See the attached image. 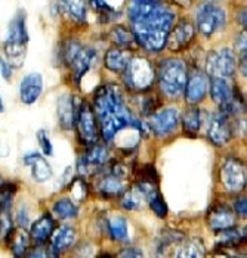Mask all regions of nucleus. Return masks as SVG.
Segmentation results:
<instances>
[{"label": "nucleus", "instance_id": "f257e3e1", "mask_svg": "<svg viewBox=\"0 0 247 258\" xmlns=\"http://www.w3.org/2000/svg\"><path fill=\"white\" fill-rule=\"evenodd\" d=\"M127 15L136 44L148 52L165 47L175 15L160 0H130Z\"/></svg>", "mask_w": 247, "mask_h": 258}, {"label": "nucleus", "instance_id": "f03ea898", "mask_svg": "<svg viewBox=\"0 0 247 258\" xmlns=\"http://www.w3.org/2000/svg\"><path fill=\"white\" fill-rule=\"evenodd\" d=\"M93 112L100 124V135L104 142H111L123 128H133L142 133L141 121L133 118L124 105L119 86L108 83L100 86L93 95Z\"/></svg>", "mask_w": 247, "mask_h": 258}, {"label": "nucleus", "instance_id": "7ed1b4c3", "mask_svg": "<svg viewBox=\"0 0 247 258\" xmlns=\"http://www.w3.org/2000/svg\"><path fill=\"white\" fill-rule=\"evenodd\" d=\"M159 84L162 92L169 98H178L184 93L185 83L188 76H186L185 63L181 59H170L162 60L159 71Z\"/></svg>", "mask_w": 247, "mask_h": 258}, {"label": "nucleus", "instance_id": "20e7f679", "mask_svg": "<svg viewBox=\"0 0 247 258\" xmlns=\"http://www.w3.org/2000/svg\"><path fill=\"white\" fill-rule=\"evenodd\" d=\"M156 79V71L151 62L145 58H130L123 70L124 84L135 92L150 89Z\"/></svg>", "mask_w": 247, "mask_h": 258}, {"label": "nucleus", "instance_id": "39448f33", "mask_svg": "<svg viewBox=\"0 0 247 258\" xmlns=\"http://www.w3.org/2000/svg\"><path fill=\"white\" fill-rule=\"evenodd\" d=\"M227 24V14L225 11L215 5V3H205L197 11V28L199 31L210 37L216 31L222 30Z\"/></svg>", "mask_w": 247, "mask_h": 258}, {"label": "nucleus", "instance_id": "423d86ee", "mask_svg": "<svg viewBox=\"0 0 247 258\" xmlns=\"http://www.w3.org/2000/svg\"><path fill=\"white\" fill-rule=\"evenodd\" d=\"M76 127H77L79 139L86 146L98 143V139H100L98 119H96V115L93 112V108L89 103H86V102H82L79 105Z\"/></svg>", "mask_w": 247, "mask_h": 258}, {"label": "nucleus", "instance_id": "0eeeda50", "mask_svg": "<svg viewBox=\"0 0 247 258\" xmlns=\"http://www.w3.org/2000/svg\"><path fill=\"white\" fill-rule=\"evenodd\" d=\"M206 70L212 77H232L237 70V59L234 52L228 47H221L219 50L212 52L207 56Z\"/></svg>", "mask_w": 247, "mask_h": 258}, {"label": "nucleus", "instance_id": "6e6552de", "mask_svg": "<svg viewBox=\"0 0 247 258\" xmlns=\"http://www.w3.org/2000/svg\"><path fill=\"white\" fill-rule=\"evenodd\" d=\"M108 164V151L101 145H90L87 146L86 152L79 158L77 171L83 177H89L98 174L104 167Z\"/></svg>", "mask_w": 247, "mask_h": 258}, {"label": "nucleus", "instance_id": "1a4fd4ad", "mask_svg": "<svg viewBox=\"0 0 247 258\" xmlns=\"http://www.w3.org/2000/svg\"><path fill=\"white\" fill-rule=\"evenodd\" d=\"M221 180L229 192H240L246 184V165L241 159L227 158L221 167Z\"/></svg>", "mask_w": 247, "mask_h": 258}, {"label": "nucleus", "instance_id": "9d476101", "mask_svg": "<svg viewBox=\"0 0 247 258\" xmlns=\"http://www.w3.org/2000/svg\"><path fill=\"white\" fill-rule=\"evenodd\" d=\"M232 135L231 124L227 115L222 112H215L207 119V138L215 146L227 145Z\"/></svg>", "mask_w": 247, "mask_h": 258}, {"label": "nucleus", "instance_id": "9b49d317", "mask_svg": "<svg viewBox=\"0 0 247 258\" xmlns=\"http://www.w3.org/2000/svg\"><path fill=\"white\" fill-rule=\"evenodd\" d=\"M76 239H77V230L70 224H62L60 227L54 229L49 238L51 240L49 246L54 252V257H60L62 252L73 248V245L76 243Z\"/></svg>", "mask_w": 247, "mask_h": 258}, {"label": "nucleus", "instance_id": "f8f14e48", "mask_svg": "<svg viewBox=\"0 0 247 258\" xmlns=\"http://www.w3.org/2000/svg\"><path fill=\"white\" fill-rule=\"evenodd\" d=\"M195 36V30L191 22L186 20H181L173 28H170L169 36H167V47L170 50H182L192 41Z\"/></svg>", "mask_w": 247, "mask_h": 258}, {"label": "nucleus", "instance_id": "ddd939ff", "mask_svg": "<svg viewBox=\"0 0 247 258\" xmlns=\"http://www.w3.org/2000/svg\"><path fill=\"white\" fill-rule=\"evenodd\" d=\"M179 121V114L175 108H166L160 112L151 115L150 118V128L156 136H166L172 133Z\"/></svg>", "mask_w": 247, "mask_h": 258}, {"label": "nucleus", "instance_id": "4468645a", "mask_svg": "<svg viewBox=\"0 0 247 258\" xmlns=\"http://www.w3.org/2000/svg\"><path fill=\"white\" fill-rule=\"evenodd\" d=\"M77 112H79L77 99L68 93L62 95L58 99V105H57V115H58L60 125L65 132H70V130H73V127H76Z\"/></svg>", "mask_w": 247, "mask_h": 258}, {"label": "nucleus", "instance_id": "2eb2a0df", "mask_svg": "<svg viewBox=\"0 0 247 258\" xmlns=\"http://www.w3.org/2000/svg\"><path fill=\"white\" fill-rule=\"evenodd\" d=\"M209 89V80L206 74H203L202 71H195L189 76V79H186L185 89V100L188 105H197L202 100L205 99Z\"/></svg>", "mask_w": 247, "mask_h": 258}, {"label": "nucleus", "instance_id": "dca6fc26", "mask_svg": "<svg viewBox=\"0 0 247 258\" xmlns=\"http://www.w3.org/2000/svg\"><path fill=\"white\" fill-rule=\"evenodd\" d=\"M43 92V77L40 73H30L20 83V100L24 105L36 103Z\"/></svg>", "mask_w": 247, "mask_h": 258}, {"label": "nucleus", "instance_id": "f3484780", "mask_svg": "<svg viewBox=\"0 0 247 258\" xmlns=\"http://www.w3.org/2000/svg\"><path fill=\"white\" fill-rule=\"evenodd\" d=\"M22 162L30 167L31 170V177L37 183H44L54 176V170L47 159L44 158L39 152H27L22 158Z\"/></svg>", "mask_w": 247, "mask_h": 258}, {"label": "nucleus", "instance_id": "a211bd4d", "mask_svg": "<svg viewBox=\"0 0 247 258\" xmlns=\"http://www.w3.org/2000/svg\"><path fill=\"white\" fill-rule=\"evenodd\" d=\"M235 223H237V214L227 205H216L207 214V224L215 232L235 227Z\"/></svg>", "mask_w": 247, "mask_h": 258}, {"label": "nucleus", "instance_id": "6ab92c4d", "mask_svg": "<svg viewBox=\"0 0 247 258\" xmlns=\"http://www.w3.org/2000/svg\"><path fill=\"white\" fill-rule=\"evenodd\" d=\"M55 229V220L52 217V214L49 213H44L43 216H40L39 219L36 220L34 223H31L30 226V238L31 240L36 243V245H40V243H46L52 232Z\"/></svg>", "mask_w": 247, "mask_h": 258}, {"label": "nucleus", "instance_id": "aec40b11", "mask_svg": "<svg viewBox=\"0 0 247 258\" xmlns=\"http://www.w3.org/2000/svg\"><path fill=\"white\" fill-rule=\"evenodd\" d=\"M127 186V179L119 177L113 173H105L101 179L98 180V192L103 195L104 198H117L126 190Z\"/></svg>", "mask_w": 247, "mask_h": 258}, {"label": "nucleus", "instance_id": "412c9836", "mask_svg": "<svg viewBox=\"0 0 247 258\" xmlns=\"http://www.w3.org/2000/svg\"><path fill=\"white\" fill-rule=\"evenodd\" d=\"M96 59V50L92 47H82L80 52L76 55V58L70 63L71 71H73V79L76 81V84L80 83L83 76L90 70L93 60Z\"/></svg>", "mask_w": 247, "mask_h": 258}, {"label": "nucleus", "instance_id": "4be33fe9", "mask_svg": "<svg viewBox=\"0 0 247 258\" xmlns=\"http://www.w3.org/2000/svg\"><path fill=\"white\" fill-rule=\"evenodd\" d=\"M5 240L8 242V246L15 257H25L31 245L30 233L25 230V227H20V226L14 227Z\"/></svg>", "mask_w": 247, "mask_h": 258}, {"label": "nucleus", "instance_id": "5701e85b", "mask_svg": "<svg viewBox=\"0 0 247 258\" xmlns=\"http://www.w3.org/2000/svg\"><path fill=\"white\" fill-rule=\"evenodd\" d=\"M62 14L76 24H84L89 0H57Z\"/></svg>", "mask_w": 247, "mask_h": 258}, {"label": "nucleus", "instance_id": "b1692460", "mask_svg": "<svg viewBox=\"0 0 247 258\" xmlns=\"http://www.w3.org/2000/svg\"><path fill=\"white\" fill-rule=\"evenodd\" d=\"M25 20H27L25 18V11H18V14L9 22L6 40L27 46V43H28V30H27V21Z\"/></svg>", "mask_w": 247, "mask_h": 258}, {"label": "nucleus", "instance_id": "393cba45", "mask_svg": "<svg viewBox=\"0 0 247 258\" xmlns=\"http://www.w3.org/2000/svg\"><path fill=\"white\" fill-rule=\"evenodd\" d=\"M130 60V52L122 47H111L104 56V65L113 73H123L126 65Z\"/></svg>", "mask_w": 247, "mask_h": 258}, {"label": "nucleus", "instance_id": "a878e982", "mask_svg": "<svg viewBox=\"0 0 247 258\" xmlns=\"http://www.w3.org/2000/svg\"><path fill=\"white\" fill-rule=\"evenodd\" d=\"M173 257H205V245L200 239H182L175 248Z\"/></svg>", "mask_w": 247, "mask_h": 258}, {"label": "nucleus", "instance_id": "bb28decb", "mask_svg": "<svg viewBox=\"0 0 247 258\" xmlns=\"http://www.w3.org/2000/svg\"><path fill=\"white\" fill-rule=\"evenodd\" d=\"M232 93L234 90L231 89L229 83L227 79L222 77H212V83H210V96L215 100L219 106L225 105L229 100L232 99Z\"/></svg>", "mask_w": 247, "mask_h": 258}, {"label": "nucleus", "instance_id": "cd10ccee", "mask_svg": "<svg viewBox=\"0 0 247 258\" xmlns=\"http://www.w3.org/2000/svg\"><path fill=\"white\" fill-rule=\"evenodd\" d=\"M3 52L6 55V60L11 67L20 68L25 59V44H18L9 40L3 41Z\"/></svg>", "mask_w": 247, "mask_h": 258}, {"label": "nucleus", "instance_id": "c85d7f7f", "mask_svg": "<svg viewBox=\"0 0 247 258\" xmlns=\"http://www.w3.org/2000/svg\"><path fill=\"white\" fill-rule=\"evenodd\" d=\"M52 213L60 220H71L79 216V208L71 199L60 198L52 204Z\"/></svg>", "mask_w": 247, "mask_h": 258}, {"label": "nucleus", "instance_id": "c756f323", "mask_svg": "<svg viewBox=\"0 0 247 258\" xmlns=\"http://www.w3.org/2000/svg\"><path fill=\"white\" fill-rule=\"evenodd\" d=\"M110 39H111V41H113L117 47L127 49V50H130V49L136 44V41H135V37H133L132 31H130V30H127V28L123 27V25H117V27H114V28L110 31Z\"/></svg>", "mask_w": 247, "mask_h": 258}, {"label": "nucleus", "instance_id": "7c9ffc66", "mask_svg": "<svg viewBox=\"0 0 247 258\" xmlns=\"http://www.w3.org/2000/svg\"><path fill=\"white\" fill-rule=\"evenodd\" d=\"M122 195H123L122 197V207H123L124 210H129V211L139 210L144 202H148L144 194L136 186H133L129 190H124Z\"/></svg>", "mask_w": 247, "mask_h": 258}, {"label": "nucleus", "instance_id": "2f4dec72", "mask_svg": "<svg viewBox=\"0 0 247 258\" xmlns=\"http://www.w3.org/2000/svg\"><path fill=\"white\" fill-rule=\"evenodd\" d=\"M200 124H202V114L197 108H189L186 109L184 117H182V125H184V132L189 136H194L199 130H200Z\"/></svg>", "mask_w": 247, "mask_h": 258}, {"label": "nucleus", "instance_id": "473e14b6", "mask_svg": "<svg viewBox=\"0 0 247 258\" xmlns=\"http://www.w3.org/2000/svg\"><path fill=\"white\" fill-rule=\"evenodd\" d=\"M67 189L71 195L73 202H84L87 195H89V189L86 181L79 176V177H73L70 180V183L67 184Z\"/></svg>", "mask_w": 247, "mask_h": 258}, {"label": "nucleus", "instance_id": "72a5a7b5", "mask_svg": "<svg viewBox=\"0 0 247 258\" xmlns=\"http://www.w3.org/2000/svg\"><path fill=\"white\" fill-rule=\"evenodd\" d=\"M108 232L111 239L123 242L127 239V220L122 216H116L108 221Z\"/></svg>", "mask_w": 247, "mask_h": 258}, {"label": "nucleus", "instance_id": "f704fd0d", "mask_svg": "<svg viewBox=\"0 0 247 258\" xmlns=\"http://www.w3.org/2000/svg\"><path fill=\"white\" fill-rule=\"evenodd\" d=\"M82 47L83 46L77 40H68V41H65L61 47V59L67 65H70L73 62V59L76 58V55L80 52Z\"/></svg>", "mask_w": 247, "mask_h": 258}, {"label": "nucleus", "instance_id": "c9c22d12", "mask_svg": "<svg viewBox=\"0 0 247 258\" xmlns=\"http://www.w3.org/2000/svg\"><path fill=\"white\" fill-rule=\"evenodd\" d=\"M148 204H150V208L154 211V214L157 217L165 219L166 216H167V205H166V202L163 201V197L160 195V192H157L153 198H150Z\"/></svg>", "mask_w": 247, "mask_h": 258}, {"label": "nucleus", "instance_id": "e433bc0d", "mask_svg": "<svg viewBox=\"0 0 247 258\" xmlns=\"http://www.w3.org/2000/svg\"><path fill=\"white\" fill-rule=\"evenodd\" d=\"M36 138L39 140V146H40L41 152H43L41 155H44V157H52V155H54V146H52V142L49 139L47 133H46L44 130H39L37 135H36Z\"/></svg>", "mask_w": 247, "mask_h": 258}, {"label": "nucleus", "instance_id": "4c0bfd02", "mask_svg": "<svg viewBox=\"0 0 247 258\" xmlns=\"http://www.w3.org/2000/svg\"><path fill=\"white\" fill-rule=\"evenodd\" d=\"M15 223H17L20 227H27V226L30 224V216H28L27 207H25L24 204H20V205H18V208H17Z\"/></svg>", "mask_w": 247, "mask_h": 258}, {"label": "nucleus", "instance_id": "58836bf2", "mask_svg": "<svg viewBox=\"0 0 247 258\" xmlns=\"http://www.w3.org/2000/svg\"><path fill=\"white\" fill-rule=\"evenodd\" d=\"M138 180H145V181H153V183H157L159 181V177H157V173H156V168L150 164L144 165L141 168V174Z\"/></svg>", "mask_w": 247, "mask_h": 258}, {"label": "nucleus", "instance_id": "ea45409f", "mask_svg": "<svg viewBox=\"0 0 247 258\" xmlns=\"http://www.w3.org/2000/svg\"><path fill=\"white\" fill-rule=\"evenodd\" d=\"M0 74L5 80H11V77H12V67L9 65L8 60L3 59L2 56H0Z\"/></svg>", "mask_w": 247, "mask_h": 258}, {"label": "nucleus", "instance_id": "a19ab883", "mask_svg": "<svg viewBox=\"0 0 247 258\" xmlns=\"http://www.w3.org/2000/svg\"><path fill=\"white\" fill-rule=\"evenodd\" d=\"M234 210H235V214H237V216H240V217H243V219H244L247 213L246 198L237 199V201L234 202Z\"/></svg>", "mask_w": 247, "mask_h": 258}, {"label": "nucleus", "instance_id": "79ce46f5", "mask_svg": "<svg viewBox=\"0 0 247 258\" xmlns=\"http://www.w3.org/2000/svg\"><path fill=\"white\" fill-rule=\"evenodd\" d=\"M235 47L241 50V53H246V31H243L237 39H235Z\"/></svg>", "mask_w": 247, "mask_h": 258}, {"label": "nucleus", "instance_id": "37998d69", "mask_svg": "<svg viewBox=\"0 0 247 258\" xmlns=\"http://www.w3.org/2000/svg\"><path fill=\"white\" fill-rule=\"evenodd\" d=\"M144 254L141 251H136V248H126L124 251L119 252V257H142Z\"/></svg>", "mask_w": 247, "mask_h": 258}, {"label": "nucleus", "instance_id": "c03bdc74", "mask_svg": "<svg viewBox=\"0 0 247 258\" xmlns=\"http://www.w3.org/2000/svg\"><path fill=\"white\" fill-rule=\"evenodd\" d=\"M170 2H175V3H179V5H184V6H186L188 3H191V0H170Z\"/></svg>", "mask_w": 247, "mask_h": 258}, {"label": "nucleus", "instance_id": "a18cd8bd", "mask_svg": "<svg viewBox=\"0 0 247 258\" xmlns=\"http://www.w3.org/2000/svg\"><path fill=\"white\" fill-rule=\"evenodd\" d=\"M5 111V103H3V99H2V96H0V114Z\"/></svg>", "mask_w": 247, "mask_h": 258}]
</instances>
